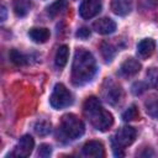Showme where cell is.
Returning <instances> with one entry per match:
<instances>
[{
  "label": "cell",
  "mask_w": 158,
  "mask_h": 158,
  "mask_svg": "<svg viewBox=\"0 0 158 158\" xmlns=\"http://www.w3.org/2000/svg\"><path fill=\"white\" fill-rule=\"evenodd\" d=\"M111 10L115 15L126 16L132 10V0H112Z\"/></svg>",
  "instance_id": "obj_13"
},
{
  "label": "cell",
  "mask_w": 158,
  "mask_h": 158,
  "mask_svg": "<svg viewBox=\"0 0 158 158\" xmlns=\"http://www.w3.org/2000/svg\"><path fill=\"white\" fill-rule=\"evenodd\" d=\"M141 70V63L135 58H127L120 68V72L123 77H133Z\"/></svg>",
  "instance_id": "obj_12"
},
{
  "label": "cell",
  "mask_w": 158,
  "mask_h": 158,
  "mask_svg": "<svg viewBox=\"0 0 158 158\" xmlns=\"http://www.w3.org/2000/svg\"><path fill=\"white\" fill-rule=\"evenodd\" d=\"M102 96L109 104L115 105L122 99V89L115 81L106 79L102 86Z\"/></svg>",
  "instance_id": "obj_6"
},
{
  "label": "cell",
  "mask_w": 158,
  "mask_h": 158,
  "mask_svg": "<svg viewBox=\"0 0 158 158\" xmlns=\"http://www.w3.org/2000/svg\"><path fill=\"white\" fill-rule=\"evenodd\" d=\"M52 153V147L47 143H43L40 146V149H38V156L40 157H43V158H47L49 157Z\"/></svg>",
  "instance_id": "obj_24"
},
{
  "label": "cell",
  "mask_w": 158,
  "mask_h": 158,
  "mask_svg": "<svg viewBox=\"0 0 158 158\" xmlns=\"http://www.w3.org/2000/svg\"><path fill=\"white\" fill-rule=\"evenodd\" d=\"M52 130V125L47 120H40L35 125V132L38 136H47Z\"/></svg>",
  "instance_id": "obj_19"
},
{
  "label": "cell",
  "mask_w": 158,
  "mask_h": 158,
  "mask_svg": "<svg viewBox=\"0 0 158 158\" xmlns=\"http://www.w3.org/2000/svg\"><path fill=\"white\" fill-rule=\"evenodd\" d=\"M96 72V60L85 48H78L74 53L72 65V83L77 86L90 81Z\"/></svg>",
  "instance_id": "obj_1"
},
{
  "label": "cell",
  "mask_w": 158,
  "mask_h": 158,
  "mask_svg": "<svg viewBox=\"0 0 158 158\" xmlns=\"http://www.w3.org/2000/svg\"><path fill=\"white\" fill-rule=\"evenodd\" d=\"M28 36L36 43H44L49 40L51 32L46 27H33L28 31Z\"/></svg>",
  "instance_id": "obj_14"
},
{
  "label": "cell",
  "mask_w": 158,
  "mask_h": 158,
  "mask_svg": "<svg viewBox=\"0 0 158 158\" xmlns=\"http://www.w3.org/2000/svg\"><path fill=\"white\" fill-rule=\"evenodd\" d=\"M49 104L53 109L60 110L64 107H68L73 104V95L72 93L65 88L64 84L57 83L53 88V91L49 98Z\"/></svg>",
  "instance_id": "obj_5"
},
{
  "label": "cell",
  "mask_w": 158,
  "mask_h": 158,
  "mask_svg": "<svg viewBox=\"0 0 158 158\" xmlns=\"http://www.w3.org/2000/svg\"><path fill=\"white\" fill-rule=\"evenodd\" d=\"M101 54H102V57L105 58L106 62H111L112 58L116 54V49H115V47L110 42L105 41V42L101 43Z\"/></svg>",
  "instance_id": "obj_20"
},
{
  "label": "cell",
  "mask_w": 158,
  "mask_h": 158,
  "mask_svg": "<svg viewBox=\"0 0 158 158\" xmlns=\"http://www.w3.org/2000/svg\"><path fill=\"white\" fill-rule=\"evenodd\" d=\"M146 89H147V85H146L144 83H142V81L135 83V84L132 85V93L136 94V95L142 94L143 91H146Z\"/></svg>",
  "instance_id": "obj_25"
},
{
  "label": "cell",
  "mask_w": 158,
  "mask_h": 158,
  "mask_svg": "<svg viewBox=\"0 0 158 158\" xmlns=\"http://www.w3.org/2000/svg\"><path fill=\"white\" fill-rule=\"evenodd\" d=\"M6 19V9L4 5H1V21H5Z\"/></svg>",
  "instance_id": "obj_27"
},
{
  "label": "cell",
  "mask_w": 158,
  "mask_h": 158,
  "mask_svg": "<svg viewBox=\"0 0 158 158\" xmlns=\"http://www.w3.org/2000/svg\"><path fill=\"white\" fill-rule=\"evenodd\" d=\"M31 10V0H15L14 1V11L16 16L23 17Z\"/></svg>",
  "instance_id": "obj_16"
},
{
  "label": "cell",
  "mask_w": 158,
  "mask_h": 158,
  "mask_svg": "<svg viewBox=\"0 0 158 158\" xmlns=\"http://www.w3.org/2000/svg\"><path fill=\"white\" fill-rule=\"evenodd\" d=\"M83 154L90 158H102L105 156V149L101 142L99 141H89L83 146Z\"/></svg>",
  "instance_id": "obj_9"
},
{
  "label": "cell",
  "mask_w": 158,
  "mask_h": 158,
  "mask_svg": "<svg viewBox=\"0 0 158 158\" xmlns=\"http://www.w3.org/2000/svg\"><path fill=\"white\" fill-rule=\"evenodd\" d=\"M138 117H139V112H138V109H137L135 105L130 106V107L122 114V118H123L125 121H135V120H137Z\"/></svg>",
  "instance_id": "obj_22"
},
{
  "label": "cell",
  "mask_w": 158,
  "mask_h": 158,
  "mask_svg": "<svg viewBox=\"0 0 158 158\" xmlns=\"http://www.w3.org/2000/svg\"><path fill=\"white\" fill-rule=\"evenodd\" d=\"M68 6L67 0H56L54 2H52L48 7H47V12L51 17H56L59 14H62Z\"/></svg>",
  "instance_id": "obj_17"
},
{
  "label": "cell",
  "mask_w": 158,
  "mask_h": 158,
  "mask_svg": "<svg viewBox=\"0 0 158 158\" xmlns=\"http://www.w3.org/2000/svg\"><path fill=\"white\" fill-rule=\"evenodd\" d=\"M33 148H35V141H33L32 136L25 135L17 142V144H16L14 152L11 153V156L20 157V158H26L32 153Z\"/></svg>",
  "instance_id": "obj_7"
},
{
  "label": "cell",
  "mask_w": 158,
  "mask_h": 158,
  "mask_svg": "<svg viewBox=\"0 0 158 158\" xmlns=\"http://www.w3.org/2000/svg\"><path fill=\"white\" fill-rule=\"evenodd\" d=\"M83 111L89 122L99 131H107L114 123L112 115L101 106V102L96 96H89L84 101Z\"/></svg>",
  "instance_id": "obj_2"
},
{
  "label": "cell",
  "mask_w": 158,
  "mask_h": 158,
  "mask_svg": "<svg viewBox=\"0 0 158 158\" xmlns=\"http://www.w3.org/2000/svg\"><path fill=\"white\" fill-rule=\"evenodd\" d=\"M156 49V42L152 38H144L137 44V53L142 59H147L153 54Z\"/></svg>",
  "instance_id": "obj_11"
},
{
  "label": "cell",
  "mask_w": 158,
  "mask_h": 158,
  "mask_svg": "<svg viewBox=\"0 0 158 158\" xmlns=\"http://www.w3.org/2000/svg\"><path fill=\"white\" fill-rule=\"evenodd\" d=\"M93 28L100 35H110V33L115 32L116 23L114 20H111L109 17H102V19L96 20L93 23Z\"/></svg>",
  "instance_id": "obj_10"
},
{
  "label": "cell",
  "mask_w": 158,
  "mask_h": 158,
  "mask_svg": "<svg viewBox=\"0 0 158 158\" xmlns=\"http://www.w3.org/2000/svg\"><path fill=\"white\" fill-rule=\"evenodd\" d=\"M9 56H10L11 62L16 65H25L28 63V57L17 49H11Z\"/></svg>",
  "instance_id": "obj_18"
},
{
  "label": "cell",
  "mask_w": 158,
  "mask_h": 158,
  "mask_svg": "<svg viewBox=\"0 0 158 158\" xmlns=\"http://www.w3.org/2000/svg\"><path fill=\"white\" fill-rule=\"evenodd\" d=\"M147 78L149 84L158 90V68H149L147 70Z\"/></svg>",
  "instance_id": "obj_23"
},
{
  "label": "cell",
  "mask_w": 158,
  "mask_h": 158,
  "mask_svg": "<svg viewBox=\"0 0 158 158\" xmlns=\"http://www.w3.org/2000/svg\"><path fill=\"white\" fill-rule=\"evenodd\" d=\"M136 138V130L131 126H123L114 135L111 139V146L114 154L116 157H123V149L133 143Z\"/></svg>",
  "instance_id": "obj_3"
},
{
  "label": "cell",
  "mask_w": 158,
  "mask_h": 158,
  "mask_svg": "<svg viewBox=\"0 0 158 158\" xmlns=\"http://www.w3.org/2000/svg\"><path fill=\"white\" fill-rule=\"evenodd\" d=\"M60 132L69 139H77L85 132L84 122L74 114H65L60 120Z\"/></svg>",
  "instance_id": "obj_4"
},
{
  "label": "cell",
  "mask_w": 158,
  "mask_h": 158,
  "mask_svg": "<svg viewBox=\"0 0 158 158\" xmlns=\"http://www.w3.org/2000/svg\"><path fill=\"white\" fill-rule=\"evenodd\" d=\"M77 37H79V38H81V40H85V38H88L89 36H90V30L88 28V27H81V28H79L78 31H77Z\"/></svg>",
  "instance_id": "obj_26"
},
{
  "label": "cell",
  "mask_w": 158,
  "mask_h": 158,
  "mask_svg": "<svg viewBox=\"0 0 158 158\" xmlns=\"http://www.w3.org/2000/svg\"><path fill=\"white\" fill-rule=\"evenodd\" d=\"M101 11V0H83L79 6V15L85 19H93Z\"/></svg>",
  "instance_id": "obj_8"
},
{
  "label": "cell",
  "mask_w": 158,
  "mask_h": 158,
  "mask_svg": "<svg viewBox=\"0 0 158 158\" xmlns=\"http://www.w3.org/2000/svg\"><path fill=\"white\" fill-rule=\"evenodd\" d=\"M146 111L151 117L158 120V98H152L146 102Z\"/></svg>",
  "instance_id": "obj_21"
},
{
  "label": "cell",
  "mask_w": 158,
  "mask_h": 158,
  "mask_svg": "<svg viewBox=\"0 0 158 158\" xmlns=\"http://www.w3.org/2000/svg\"><path fill=\"white\" fill-rule=\"evenodd\" d=\"M68 56H69V48L68 46L63 44L60 46L58 49H57V53H56V58H54V63L58 68H64L67 62H68Z\"/></svg>",
  "instance_id": "obj_15"
}]
</instances>
